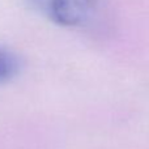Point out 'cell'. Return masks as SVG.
<instances>
[{
    "label": "cell",
    "instance_id": "cell-1",
    "mask_svg": "<svg viewBox=\"0 0 149 149\" xmlns=\"http://www.w3.org/2000/svg\"><path fill=\"white\" fill-rule=\"evenodd\" d=\"M25 3L52 22L72 28L85 24L94 15L100 0H25Z\"/></svg>",
    "mask_w": 149,
    "mask_h": 149
},
{
    "label": "cell",
    "instance_id": "cell-2",
    "mask_svg": "<svg viewBox=\"0 0 149 149\" xmlns=\"http://www.w3.org/2000/svg\"><path fill=\"white\" fill-rule=\"evenodd\" d=\"M18 59L7 50L0 49V81L13 77L18 71Z\"/></svg>",
    "mask_w": 149,
    "mask_h": 149
}]
</instances>
